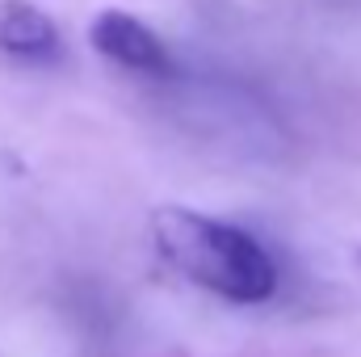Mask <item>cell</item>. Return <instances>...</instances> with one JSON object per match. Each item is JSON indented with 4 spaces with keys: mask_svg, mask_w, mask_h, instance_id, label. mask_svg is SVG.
Listing matches in <instances>:
<instances>
[{
    "mask_svg": "<svg viewBox=\"0 0 361 357\" xmlns=\"http://www.w3.org/2000/svg\"><path fill=\"white\" fill-rule=\"evenodd\" d=\"M89 42L114 59L118 68H130V72H152V76H164L173 72V59H169V47L156 38L152 25H143L139 17L122 13V8H101L89 25Z\"/></svg>",
    "mask_w": 361,
    "mask_h": 357,
    "instance_id": "2",
    "label": "cell"
},
{
    "mask_svg": "<svg viewBox=\"0 0 361 357\" xmlns=\"http://www.w3.org/2000/svg\"><path fill=\"white\" fill-rule=\"evenodd\" d=\"M152 236L169 265L227 303H265L277 290L273 257L244 227L185 206H164L152 214Z\"/></svg>",
    "mask_w": 361,
    "mask_h": 357,
    "instance_id": "1",
    "label": "cell"
},
{
    "mask_svg": "<svg viewBox=\"0 0 361 357\" xmlns=\"http://www.w3.org/2000/svg\"><path fill=\"white\" fill-rule=\"evenodd\" d=\"M0 51L21 59H42L59 51V30L47 8L30 0H0Z\"/></svg>",
    "mask_w": 361,
    "mask_h": 357,
    "instance_id": "3",
    "label": "cell"
}]
</instances>
